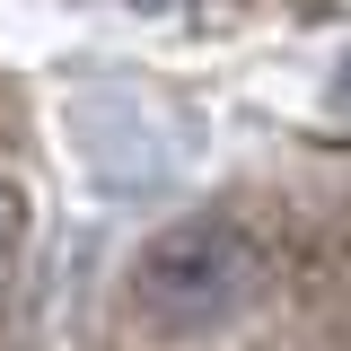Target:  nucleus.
I'll return each mask as SVG.
<instances>
[{
    "mask_svg": "<svg viewBox=\"0 0 351 351\" xmlns=\"http://www.w3.org/2000/svg\"><path fill=\"white\" fill-rule=\"evenodd\" d=\"M132 325L158 334V343H202V334H228L246 307L263 299V246L219 211L167 219L123 272Z\"/></svg>",
    "mask_w": 351,
    "mask_h": 351,
    "instance_id": "1",
    "label": "nucleus"
},
{
    "mask_svg": "<svg viewBox=\"0 0 351 351\" xmlns=\"http://www.w3.org/2000/svg\"><path fill=\"white\" fill-rule=\"evenodd\" d=\"M18 237H27V193H18V184L0 176V263L18 255Z\"/></svg>",
    "mask_w": 351,
    "mask_h": 351,
    "instance_id": "2",
    "label": "nucleus"
}]
</instances>
